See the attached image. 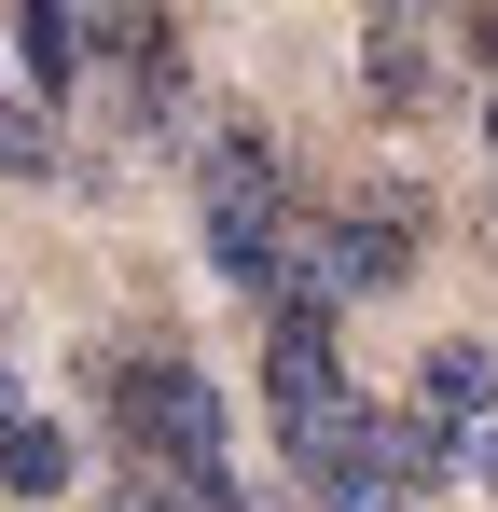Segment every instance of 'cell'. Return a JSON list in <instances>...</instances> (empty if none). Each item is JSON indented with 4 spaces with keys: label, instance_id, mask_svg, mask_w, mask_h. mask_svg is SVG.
Masks as SVG:
<instances>
[{
    "label": "cell",
    "instance_id": "7c38bea8",
    "mask_svg": "<svg viewBox=\"0 0 498 512\" xmlns=\"http://www.w3.org/2000/svg\"><path fill=\"white\" fill-rule=\"evenodd\" d=\"M485 485H498V443H485Z\"/></svg>",
    "mask_w": 498,
    "mask_h": 512
},
{
    "label": "cell",
    "instance_id": "277c9868",
    "mask_svg": "<svg viewBox=\"0 0 498 512\" xmlns=\"http://www.w3.org/2000/svg\"><path fill=\"white\" fill-rule=\"evenodd\" d=\"M194 180H208V208H277V139L263 125H208Z\"/></svg>",
    "mask_w": 498,
    "mask_h": 512
},
{
    "label": "cell",
    "instance_id": "8fae6325",
    "mask_svg": "<svg viewBox=\"0 0 498 512\" xmlns=\"http://www.w3.org/2000/svg\"><path fill=\"white\" fill-rule=\"evenodd\" d=\"M485 153H498V97H485Z\"/></svg>",
    "mask_w": 498,
    "mask_h": 512
},
{
    "label": "cell",
    "instance_id": "8992f818",
    "mask_svg": "<svg viewBox=\"0 0 498 512\" xmlns=\"http://www.w3.org/2000/svg\"><path fill=\"white\" fill-rule=\"evenodd\" d=\"M429 84H443V70H429V28H415V14H374V97H388V111H415Z\"/></svg>",
    "mask_w": 498,
    "mask_h": 512
},
{
    "label": "cell",
    "instance_id": "ba28073f",
    "mask_svg": "<svg viewBox=\"0 0 498 512\" xmlns=\"http://www.w3.org/2000/svg\"><path fill=\"white\" fill-rule=\"evenodd\" d=\"M56 167V125H42V111H14V97H0V180H42Z\"/></svg>",
    "mask_w": 498,
    "mask_h": 512
},
{
    "label": "cell",
    "instance_id": "30bf717a",
    "mask_svg": "<svg viewBox=\"0 0 498 512\" xmlns=\"http://www.w3.org/2000/svg\"><path fill=\"white\" fill-rule=\"evenodd\" d=\"M14 429H28V402H14V374H0V443H14Z\"/></svg>",
    "mask_w": 498,
    "mask_h": 512
},
{
    "label": "cell",
    "instance_id": "6da1fadb",
    "mask_svg": "<svg viewBox=\"0 0 498 512\" xmlns=\"http://www.w3.org/2000/svg\"><path fill=\"white\" fill-rule=\"evenodd\" d=\"M111 429L125 457H153L166 512H236V457H222V388L194 360H125L111 374Z\"/></svg>",
    "mask_w": 498,
    "mask_h": 512
},
{
    "label": "cell",
    "instance_id": "9c48e42d",
    "mask_svg": "<svg viewBox=\"0 0 498 512\" xmlns=\"http://www.w3.org/2000/svg\"><path fill=\"white\" fill-rule=\"evenodd\" d=\"M97 512H166V485H125V499H97Z\"/></svg>",
    "mask_w": 498,
    "mask_h": 512
},
{
    "label": "cell",
    "instance_id": "3957f363",
    "mask_svg": "<svg viewBox=\"0 0 498 512\" xmlns=\"http://www.w3.org/2000/svg\"><path fill=\"white\" fill-rule=\"evenodd\" d=\"M415 416L443 429V443H457V429H485V416H498V360H485L471 333H443L429 360H415Z\"/></svg>",
    "mask_w": 498,
    "mask_h": 512
},
{
    "label": "cell",
    "instance_id": "52a82bcc",
    "mask_svg": "<svg viewBox=\"0 0 498 512\" xmlns=\"http://www.w3.org/2000/svg\"><path fill=\"white\" fill-rule=\"evenodd\" d=\"M0 485H14V499H56V485H70V443H56V429L28 416L14 443H0Z\"/></svg>",
    "mask_w": 498,
    "mask_h": 512
},
{
    "label": "cell",
    "instance_id": "7a4b0ae2",
    "mask_svg": "<svg viewBox=\"0 0 498 512\" xmlns=\"http://www.w3.org/2000/svg\"><path fill=\"white\" fill-rule=\"evenodd\" d=\"M263 388H277V429H305L346 402V374H332V319L319 305H277V333H263Z\"/></svg>",
    "mask_w": 498,
    "mask_h": 512
},
{
    "label": "cell",
    "instance_id": "5b68a950",
    "mask_svg": "<svg viewBox=\"0 0 498 512\" xmlns=\"http://www.w3.org/2000/svg\"><path fill=\"white\" fill-rule=\"evenodd\" d=\"M14 56H28V84H83V14L70 0H28L14 14Z\"/></svg>",
    "mask_w": 498,
    "mask_h": 512
}]
</instances>
